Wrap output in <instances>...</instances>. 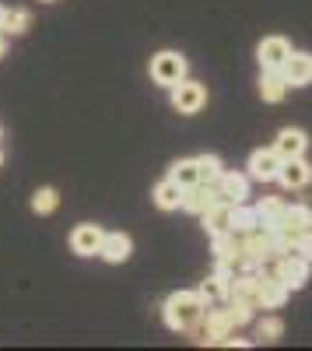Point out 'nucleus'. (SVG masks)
Segmentation results:
<instances>
[{
    "instance_id": "obj_1",
    "label": "nucleus",
    "mask_w": 312,
    "mask_h": 351,
    "mask_svg": "<svg viewBox=\"0 0 312 351\" xmlns=\"http://www.w3.org/2000/svg\"><path fill=\"white\" fill-rule=\"evenodd\" d=\"M161 316H165V327L176 330V334H190L204 324L207 316V299L200 291H172L161 306Z\"/></svg>"
},
{
    "instance_id": "obj_2",
    "label": "nucleus",
    "mask_w": 312,
    "mask_h": 351,
    "mask_svg": "<svg viewBox=\"0 0 312 351\" xmlns=\"http://www.w3.org/2000/svg\"><path fill=\"white\" fill-rule=\"evenodd\" d=\"M257 271H270L288 291H298V288H305V281H309V260L298 256V253H285V256L263 263V267H257Z\"/></svg>"
},
{
    "instance_id": "obj_3",
    "label": "nucleus",
    "mask_w": 312,
    "mask_h": 351,
    "mask_svg": "<svg viewBox=\"0 0 312 351\" xmlns=\"http://www.w3.org/2000/svg\"><path fill=\"white\" fill-rule=\"evenodd\" d=\"M312 232V211L305 208V204H295V208H288L285 215H281V221L274 225V236L277 243H285L291 253H295V243L302 236H309Z\"/></svg>"
},
{
    "instance_id": "obj_4",
    "label": "nucleus",
    "mask_w": 312,
    "mask_h": 351,
    "mask_svg": "<svg viewBox=\"0 0 312 351\" xmlns=\"http://www.w3.org/2000/svg\"><path fill=\"white\" fill-rule=\"evenodd\" d=\"M151 77L161 88H176L186 77V56L172 53V49H161L155 60H151Z\"/></svg>"
},
{
    "instance_id": "obj_5",
    "label": "nucleus",
    "mask_w": 312,
    "mask_h": 351,
    "mask_svg": "<svg viewBox=\"0 0 312 351\" xmlns=\"http://www.w3.org/2000/svg\"><path fill=\"white\" fill-rule=\"evenodd\" d=\"M229 302H239L246 309H263V295H260V271H242L232 278V295Z\"/></svg>"
},
{
    "instance_id": "obj_6",
    "label": "nucleus",
    "mask_w": 312,
    "mask_h": 351,
    "mask_svg": "<svg viewBox=\"0 0 312 351\" xmlns=\"http://www.w3.org/2000/svg\"><path fill=\"white\" fill-rule=\"evenodd\" d=\"M168 92H172V106H176L183 116H193V112H200V109L207 106V88H204L200 81L183 77L176 88H168Z\"/></svg>"
},
{
    "instance_id": "obj_7",
    "label": "nucleus",
    "mask_w": 312,
    "mask_h": 351,
    "mask_svg": "<svg viewBox=\"0 0 312 351\" xmlns=\"http://www.w3.org/2000/svg\"><path fill=\"white\" fill-rule=\"evenodd\" d=\"M196 330H200V341H207V344H221L224 337H232V334L239 330V324L232 319L229 309H211V306H207V316H204V324L196 327Z\"/></svg>"
},
{
    "instance_id": "obj_8",
    "label": "nucleus",
    "mask_w": 312,
    "mask_h": 351,
    "mask_svg": "<svg viewBox=\"0 0 312 351\" xmlns=\"http://www.w3.org/2000/svg\"><path fill=\"white\" fill-rule=\"evenodd\" d=\"M211 186H214V197L224 200V204H246V197H249V180L242 172H229V169H224Z\"/></svg>"
},
{
    "instance_id": "obj_9",
    "label": "nucleus",
    "mask_w": 312,
    "mask_h": 351,
    "mask_svg": "<svg viewBox=\"0 0 312 351\" xmlns=\"http://www.w3.org/2000/svg\"><path fill=\"white\" fill-rule=\"evenodd\" d=\"M288 56H291V43H288L285 36H267V39L257 46V60H260L263 71H281Z\"/></svg>"
},
{
    "instance_id": "obj_10",
    "label": "nucleus",
    "mask_w": 312,
    "mask_h": 351,
    "mask_svg": "<svg viewBox=\"0 0 312 351\" xmlns=\"http://www.w3.org/2000/svg\"><path fill=\"white\" fill-rule=\"evenodd\" d=\"M214 239V260H218V267H242V239L235 236V232H218Z\"/></svg>"
},
{
    "instance_id": "obj_11",
    "label": "nucleus",
    "mask_w": 312,
    "mask_h": 351,
    "mask_svg": "<svg viewBox=\"0 0 312 351\" xmlns=\"http://www.w3.org/2000/svg\"><path fill=\"white\" fill-rule=\"evenodd\" d=\"M281 165H285V158L277 155V148H260V152L249 155V176H252V180H260V183L277 180Z\"/></svg>"
},
{
    "instance_id": "obj_12",
    "label": "nucleus",
    "mask_w": 312,
    "mask_h": 351,
    "mask_svg": "<svg viewBox=\"0 0 312 351\" xmlns=\"http://www.w3.org/2000/svg\"><path fill=\"white\" fill-rule=\"evenodd\" d=\"M102 236L105 232L99 228V225H77L74 232H70V250L77 253V256H99V250H102Z\"/></svg>"
},
{
    "instance_id": "obj_13",
    "label": "nucleus",
    "mask_w": 312,
    "mask_h": 351,
    "mask_svg": "<svg viewBox=\"0 0 312 351\" xmlns=\"http://www.w3.org/2000/svg\"><path fill=\"white\" fill-rule=\"evenodd\" d=\"M281 74H285L288 88H305L312 84V53H295L285 60V67H281Z\"/></svg>"
},
{
    "instance_id": "obj_14",
    "label": "nucleus",
    "mask_w": 312,
    "mask_h": 351,
    "mask_svg": "<svg viewBox=\"0 0 312 351\" xmlns=\"http://www.w3.org/2000/svg\"><path fill=\"white\" fill-rule=\"evenodd\" d=\"M277 180L281 186H288V190H305L312 183V165L298 155V158H285V165H281L277 172Z\"/></svg>"
},
{
    "instance_id": "obj_15",
    "label": "nucleus",
    "mask_w": 312,
    "mask_h": 351,
    "mask_svg": "<svg viewBox=\"0 0 312 351\" xmlns=\"http://www.w3.org/2000/svg\"><path fill=\"white\" fill-rule=\"evenodd\" d=\"M232 278H235V271H229V267H218L204 285H200V295L207 299V306H214V302H224L232 295Z\"/></svg>"
},
{
    "instance_id": "obj_16",
    "label": "nucleus",
    "mask_w": 312,
    "mask_h": 351,
    "mask_svg": "<svg viewBox=\"0 0 312 351\" xmlns=\"http://www.w3.org/2000/svg\"><path fill=\"white\" fill-rule=\"evenodd\" d=\"M130 250H133V243H130L127 232H105L99 256H102L105 263H123V260H130Z\"/></svg>"
},
{
    "instance_id": "obj_17",
    "label": "nucleus",
    "mask_w": 312,
    "mask_h": 351,
    "mask_svg": "<svg viewBox=\"0 0 312 351\" xmlns=\"http://www.w3.org/2000/svg\"><path fill=\"white\" fill-rule=\"evenodd\" d=\"M274 148H277V155H281V158H298V155H305V148H309V137H305V130L285 127V130L277 134Z\"/></svg>"
},
{
    "instance_id": "obj_18",
    "label": "nucleus",
    "mask_w": 312,
    "mask_h": 351,
    "mask_svg": "<svg viewBox=\"0 0 312 351\" xmlns=\"http://www.w3.org/2000/svg\"><path fill=\"white\" fill-rule=\"evenodd\" d=\"M214 200H218V197H214V186H211V183H193V186L183 190V208L193 211V215H204Z\"/></svg>"
},
{
    "instance_id": "obj_19",
    "label": "nucleus",
    "mask_w": 312,
    "mask_h": 351,
    "mask_svg": "<svg viewBox=\"0 0 312 351\" xmlns=\"http://www.w3.org/2000/svg\"><path fill=\"white\" fill-rule=\"evenodd\" d=\"M232 208H235V204L214 200L211 208L200 215V221H204V228L211 232V236H218V232H229V228H232Z\"/></svg>"
},
{
    "instance_id": "obj_20",
    "label": "nucleus",
    "mask_w": 312,
    "mask_h": 351,
    "mask_svg": "<svg viewBox=\"0 0 312 351\" xmlns=\"http://www.w3.org/2000/svg\"><path fill=\"white\" fill-rule=\"evenodd\" d=\"M260 295H263V309H281V306L288 302L291 291L281 285L270 271H260Z\"/></svg>"
},
{
    "instance_id": "obj_21",
    "label": "nucleus",
    "mask_w": 312,
    "mask_h": 351,
    "mask_svg": "<svg viewBox=\"0 0 312 351\" xmlns=\"http://www.w3.org/2000/svg\"><path fill=\"white\" fill-rule=\"evenodd\" d=\"M151 197H155V204H158L161 211H179V208H183V186H179L176 180H168V176L155 186Z\"/></svg>"
},
{
    "instance_id": "obj_22",
    "label": "nucleus",
    "mask_w": 312,
    "mask_h": 351,
    "mask_svg": "<svg viewBox=\"0 0 312 351\" xmlns=\"http://www.w3.org/2000/svg\"><path fill=\"white\" fill-rule=\"evenodd\" d=\"M260 95H263V102H281L288 95V81H285V74L281 71H263L260 74Z\"/></svg>"
},
{
    "instance_id": "obj_23",
    "label": "nucleus",
    "mask_w": 312,
    "mask_h": 351,
    "mask_svg": "<svg viewBox=\"0 0 312 351\" xmlns=\"http://www.w3.org/2000/svg\"><path fill=\"white\" fill-rule=\"evenodd\" d=\"M168 180H176L186 190L193 183H200V165H196V158H179L172 169H168Z\"/></svg>"
},
{
    "instance_id": "obj_24",
    "label": "nucleus",
    "mask_w": 312,
    "mask_h": 351,
    "mask_svg": "<svg viewBox=\"0 0 312 351\" xmlns=\"http://www.w3.org/2000/svg\"><path fill=\"white\" fill-rule=\"evenodd\" d=\"M252 228H260V215H257V208L235 204V208H232V228H229V232H235V236H246V232H252Z\"/></svg>"
},
{
    "instance_id": "obj_25",
    "label": "nucleus",
    "mask_w": 312,
    "mask_h": 351,
    "mask_svg": "<svg viewBox=\"0 0 312 351\" xmlns=\"http://www.w3.org/2000/svg\"><path fill=\"white\" fill-rule=\"evenodd\" d=\"M288 211V204L285 200H281V197H263L260 204H257V215H260V225H277L281 221V215H285Z\"/></svg>"
},
{
    "instance_id": "obj_26",
    "label": "nucleus",
    "mask_w": 312,
    "mask_h": 351,
    "mask_svg": "<svg viewBox=\"0 0 312 351\" xmlns=\"http://www.w3.org/2000/svg\"><path fill=\"white\" fill-rule=\"evenodd\" d=\"M56 208H60V193H56L53 186H39L32 193V211L36 215H53Z\"/></svg>"
},
{
    "instance_id": "obj_27",
    "label": "nucleus",
    "mask_w": 312,
    "mask_h": 351,
    "mask_svg": "<svg viewBox=\"0 0 312 351\" xmlns=\"http://www.w3.org/2000/svg\"><path fill=\"white\" fill-rule=\"evenodd\" d=\"M281 334H285V324L277 316L257 319V344H274V341H281Z\"/></svg>"
},
{
    "instance_id": "obj_28",
    "label": "nucleus",
    "mask_w": 312,
    "mask_h": 351,
    "mask_svg": "<svg viewBox=\"0 0 312 351\" xmlns=\"http://www.w3.org/2000/svg\"><path fill=\"white\" fill-rule=\"evenodd\" d=\"M28 25H32V14H28L25 8L4 11V36H8V32H11V36H21V32H28Z\"/></svg>"
},
{
    "instance_id": "obj_29",
    "label": "nucleus",
    "mask_w": 312,
    "mask_h": 351,
    "mask_svg": "<svg viewBox=\"0 0 312 351\" xmlns=\"http://www.w3.org/2000/svg\"><path fill=\"white\" fill-rule=\"evenodd\" d=\"M196 165H200V183H214L218 176L224 172V165H221L218 155H200V158H196Z\"/></svg>"
},
{
    "instance_id": "obj_30",
    "label": "nucleus",
    "mask_w": 312,
    "mask_h": 351,
    "mask_svg": "<svg viewBox=\"0 0 312 351\" xmlns=\"http://www.w3.org/2000/svg\"><path fill=\"white\" fill-rule=\"evenodd\" d=\"M295 253H298V256H305V260L312 263V232H309V236H302V239L295 243Z\"/></svg>"
},
{
    "instance_id": "obj_31",
    "label": "nucleus",
    "mask_w": 312,
    "mask_h": 351,
    "mask_svg": "<svg viewBox=\"0 0 312 351\" xmlns=\"http://www.w3.org/2000/svg\"><path fill=\"white\" fill-rule=\"evenodd\" d=\"M4 49H8V39H4V32H0V56H4Z\"/></svg>"
},
{
    "instance_id": "obj_32",
    "label": "nucleus",
    "mask_w": 312,
    "mask_h": 351,
    "mask_svg": "<svg viewBox=\"0 0 312 351\" xmlns=\"http://www.w3.org/2000/svg\"><path fill=\"white\" fill-rule=\"evenodd\" d=\"M0 32H4V8H0Z\"/></svg>"
},
{
    "instance_id": "obj_33",
    "label": "nucleus",
    "mask_w": 312,
    "mask_h": 351,
    "mask_svg": "<svg viewBox=\"0 0 312 351\" xmlns=\"http://www.w3.org/2000/svg\"><path fill=\"white\" fill-rule=\"evenodd\" d=\"M42 4H53V0H42Z\"/></svg>"
},
{
    "instance_id": "obj_34",
    "label": "nucleus",
    "mask_w": 312,
    "mask_h": 351,
    "mask_svg": "<svg viewBox=\"0 0 312 351\" xmlns=\"http://www.w3.org/2000/svg\"><path fill=\"white\" fill-rule=\"evenodd\" d=\"M0 162H4V155H0Z\"/></svg>"
}]
</instances>
